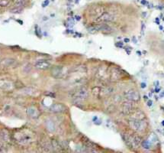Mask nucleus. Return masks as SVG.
I'll return each instance as SVG.
<instances>
[{"label": "nucleus", "instance_id": "obj_17", "mask_svg": "<svg viewBox=\"0 0 164 153\" xmlns=\"http://www.w3.org/2000/svg\"><path fill=\"white\" fill-rule=\"evenodd\" d=\"M50 142H51V145H52L53 150L55 152H62L63 151V146H61V144L58 142L57 140L56 139H51L50 140Z\"/></svg>", "mask_w": 164, "mask_h": 153}, {"label": "nucleus", "instance_id": "obj_14", "mask_svg": "<svg viewBox=\"0 0 164 153\" xmlns=\"http://www.w3.org/2000/svg\"><path fill=\"white\" fill-rule=\"evenodd\" d=\"M146 116L144 113L142 111V110H137L135 112L132 113V115H131V118L130 119H132V120H145Z\"/></svg>", "mask_w": 164, "mask_h": 153}, {"label": "nucleus", "instance_id": "obj_34", "mask_svg": "<svg viewBox=\"0 0 164 153\" xmlns=\"http://www.w3.org/2000/svg\"><path fill=\"white\" fill-rule=\"evenodd\" d=\"M152 104H153V102H152V100H148V106H149V107H151Z\"/></svg>", "mask_w": 164, "mask_h": 153}, {"label": "nucleus", "instance_id": "obj_36", "mask_svg": "<svg viewBox=\"0 0 164 153\" xmlns=\"http://www.w3.org/2000/svg\"><path fill=\"white\" fill-rule=\"evenodd\" d=\"M75 18H76V19H77V20H80V16H78V15H77V16L75 17Z\"/></svg>", "mask_w": 164, "mask_h": 153}, {"label": "nucleus", "instance_id": "obj_2", "mask_svg": "<svg viewBox=\"0 0 164 153\" xmlns=\"http://www.w3.org/2000/svg\"><path fill=\"white\" fill-rule=\"evenodd\" d=\"M72 97L77 102H82V100H85L89 97L88 89L85 87H79L74 90V92L72 94Z\"/></svg>", "mask_w": 164, "mask_h": 153}, {"label": "nucleus", "instance_id": "obj_40", "mask_svg": "<svg viewBox=\"0 0 164 153\" xmlns=\"http://www.w3.org/2000/svg\"><path fill=\"white\" fill-rule=\"evenodd\" d=\"M162 124H163V126H164V120H163V122H162Z\"/></svg>", "mask_w": 164, "mask_h": 153}, {"label": "nucleus", "instance_id": "obj_10", "mask_svg": "<svg viewBox=\"0 0 164 153\" xmlns=\"http://www.w3.org/2000/svg\"><path fill=\"white\" fill-rule=\"evenodd\" d=\"M81 140H82V143H83V145L85 146H86V148H88V149H90L92 150V152H95V149L97 146H96V145H95L94 142H92V141H90V139H89L87 138V137L86 136H82V139H81Z\"/></svg>", "mask_w": 164, "mask_h": 153}, {"label": "nucleus", "instance_id": "obj_28", "mask_svg": "<svg viewBox=\"0 0 164 153\" xmlns=\"http://www.w3.org/2000/svg\"><path fill=\"white\" fill-rule=\"evenodd\" d=\"M88 32L91 34H95L96 33V32H98V29L97 28H96V25H93V26L88 28Z\"/></svg>", "mask_w": 164, "mask_h": 153}, {"label": "nucleus", "instance_id": "obj_3", "mask_svg": "<svg viewBox=\"0 0 164 153\" xmlns=\"http://www.w3.org/2000/svg\"><path fill=\"white\" fill-rule=\"evenodd\" d=\"M134 107H135V104H134V101L127 100L123 102L122 105H121V110L122 113L125 115H129V114L132 113L134 112Z\"/></svg>", "mask_w": 164, "mask_h": 153}, {"label": "nucleus", "instance_id": "obj_31", "mask_svg": "<svg viewBox=\"0 0 164 153\" xmlns=\"http://www.w3.org/2000/svg\"><path fill=\"white\" fill-rule=\"evenodd\" d=\"M116 46L119 47V48H122V47H123V44H122V42H117V43L116 44Z\"/></svg>", "mask_w": 164, "mask_h": 153}, {"label": "nucleus", "instance_id": "obj_32", "mask_svg": "<svg viewBox=\"0 0 164 153\" xmlns=\"http://www.w3.org/2000/svg\"><path fill=\"white\" fill-rule=\"evenodd\" d=\"M48 4H49V0H46V1H45V2H44L43 7H45V6H48Z\"/></svg>", "mask_w": 164, "mask_h": 153}, {"label": "nucleus", "instance_id": "obj_4", "mask_svg": "<svg viewBox=\"0 0 164 153\" xmlns=\"http://www.w3.org/2000/svg\"><path fill=\"white\" fill-rule=\"evenodd\" d=\"M125 97L127 100L134 101V102H138L140 100V95L138 90L134 89H130L125 92Z\"/></svg>", "mask_w": 164, "mask_h": 153}, {"label": "nucleus", "instance_id": "obj_23", "mask_svg": "<svg viewBox=\"0 0 164 153\" xmlns=\"http://www.w3.org/2000/svg\"><path fill=\"white\" fill-rule=\"evenodd\" d=\"M92 93L96 97H101L102 95V87H95L92 89Z\"/></svg>", "mask_w": 164, "mask_h": 153}, {"label": "nucleus", "instance_id": "obj_20", "mask_svg": "<svg viewBox=\"0 0 164 153\" xmlns=\"http://www.w3.org/2000/svg\"><path fill=\"white\" fill-rule=\"evenodd\" d=\"M133 137V140H134V146H135V149H138V148L140 147V146H141V143H142V138L140 136H138V135H134L132 136Z\"/></svg>", "mask_w": 164, "mask_h": 153}, {"label": "nucleus", "instance_id": "obj_19", "mask_svg": "<svg viewBox=\"0 0 164 153\" xmlns=\"http://www.w3.org/2000/svg\"><path fill=\"white\" fill-rule=\"evenodd\" d=\"M0 88L2 90H10L12 88V84L6 80H0Z\"/></svg>", "mask_w": 164, "mask_h": 153}, {"label": "nucleus", "instance_id": "obj_18", "mask_svg": "<svg viewBox=\"0 0 164 153\" xmlns=\"http://www.w3.org/2000/svg\"><path fill=\"white\" fill-rule=\"evenodd\" d=\"M45 126L47 128V130L50 133H53L56 130V125L53 120H47L45 121Z\"/></svg>", "mask_w": 164, "mask_h": 153}, {"label": "nucleus", "instance_id": "obj_21", "mask_svg": "<svg viewBox=\"0 0 164 153\" xmlns=\"http://www.w3.org/2000/svg\"><path fill=\"white\" fill-rule=\"evenodd\" d=\"M0 139L4 142H8L9 140V133L6 129L0 130Z\"/></svg>", "mask_w": 164, "mask_h": 153}, {"label": "nucleus", "instance_id": "obj_26", "mask_svg": "<svg viewBox=\"0 0 164 153\" xmlns=\"http://www.w3.org/2000/svg\"><path fill=\"white\" fill-rule=\"evenodd\" d=\"M11 13L13 14H20L22 12V9L21 8V6H16V7L11 9V11H10Z\"/></svg>", "mask_w": 164, "mask_h": 153}, {"label": "nucleus", "instance_id": "obj_13", "mask_svg": "<svg viewBox=\"0 0 164 153\" xmlns=\"http://www.w3.org/2000/svg\"><path fill=\"white\" fill-rule=\"evenodd\" d=\"M95 25H96V28L98 29V32L101 31V32L105 34L112 33V31H113V29L109 25H108L106 24H99Z\"/></svg>", "mask_w": 164, "mask_h": 153}, {"label": "nucleus", "instance_id": "obj_38", "mask_svg": "<svg viewBox=\"0 0 164 153\" xmlns=\"http://www.w3.org/2000/svg\"><path fill=\"white\" fill-rule=\"evenodd\" d=\"M144 100H148V97H146V96H144Z\"/></svg>", "mask_w": 164, "mask_h": 153}, {"label": "nucleus", "instance_id": "obj_9", "mask_svg": "<svg viewBox=\"0 0 164 153\" xmlns=\"http://www.w3.org/2000/svg\"><path fill=\"white\" fill-rule=\"evenodd\" d=\"M50 73L55 78H60L63 75V67H61V66H54L51 68Z\"/></svg>", "mask_w": 164, "mask_h": 153}, {"label": "nucleus", "instance_id": "obj_6", "mask_svg": "<svg viewBox=\"0 0 164 153\" xmlns=\"http://www.w3.org/2000/svg\"><path fill=\"white\" fill-rule=\"evenodd\" d=\"M121 136H122L124 142H125V144H126L130 149H135V146H134V140H133L132 136H130V135L127 134V133H122V134H121Z\"/></svg>", "mask_w": 164, "mask_h": 153}, {"label": "nucleus", "instance_id": "obj_11", "mask_svg": "<svg viewBox=\"0 0 164 153\" xmlns=\"http://www.w3.org/2000/svg\"><path fill=\"white\" fill-rule=\"evenodd\" d=\"M35 67L37 69H39V70H47L48 68H50V64L49 63L48 61H44V60H41V61H37V62L35 63L34 64Z\"/></svg>", "mask_w": 164, "mask_h": 153}, {"label": "nucleus", "instance_id": "obj_22", "mask_svg": "<svg viewBox=\"0 0 164 153\" xmlns=\"http://www.w3.org/2000/svg\"><path fill=\"white\" fill-rule=\"evenodd\" d=\"M102 13L103 10L102 7H96L93 10H92V11L90 12V15H92V16H96V15H97V17H99V15H101Z\"/></svg>", "mask_w": 164, "mask_h": 153}, {"label": "nucleus", "instance_id": "obj_15", "mask_svg": "<svg viewBox=\"0 0 164 153\" xmlns=\"http://www.w3.org/2000/svg\"><path fill=\"white\" fill-rule=\"evenodd\" d=\"M31 141H32V137L27 134H21L18 138V142L21 145H27L30 143Z\"/></svg>", "mask_w": 164, "mask_h": 153}, {"label": "nucleus", "instance_id": "obj_12", "mask_svg": "<svg viewBox=\"0 0 164 153\" xmlns=\"http://www.w3.org/2000/svg\"><path fill=\"white\" fill-rule=\"evenodd\" d=\"M16 61L13 58H3L1 61H0V65L4 67H9L13 66L15 64Z\"/></svg>", "mask_w": 164, "mask_h": 153}, {"label": "nucleus", "instance_id": "obj_27", "mask_svg": "<svg viewBox=\"0 0 164 153\" xmlns=\"http://www.w3.org/2000/svg\"><path fill=\"white\" fill-rule=\"evenodd\" d=\"M72 71H74V72H85L86 71V67L85 66H79V67H74Z\"/></svg>", "mask_w": 164, "mask_h": 153}, {"label": "nucleus", "instance_id": "obj_8", "mask_svg": "<svg viewBox=\"0 0 164 153\" xmlns=\"http://www.w3.org/2000/svg\"><path fill=\"white\" fill-rule=\"evenodd\" d=\"M110 77L112 80H119L122 77V74H121V71L118 68L116 67H113L110 73Z\"/></svg>", "mask_w": 164, "mask_h": 153}, {"label": "nucleus", "instance_id": "obj_1", "mask_svg": "<svg viewBox=\"0 0 164 153\" xmlns=\"http://www.w3.org/2000/svg\"><path fill=\"white\" fill-rule=\"evenodd\" d=\"M129 126L133 130L138 133H144L147 128V123L144 120H129Z\"/></svg>", "mask_w": 164, "mask_h": 153}, {"label": "nucleus", "instance_id": "obj_35", "mask_svg": "<svg viewBox=\"0 0 164 153\" xmlns=\"http://www.w3.org/2000/svg\"><path fill=\"white\" fill-rule=\"evenodd\" d=\"M146 87H147V85H146L145 84H144V83H142V84H141V87L142 88H145Z\"/></svg>", "mask_w": 164, "mask_h": 153}, {"label": "nucleus", "instance_id": "obj_16", "mask_svg": "<svg viewBox=\"0 0 164 153\" xmlns=\"http://www.w3.org/2000/svg\"><path fill=\"white\" fill-rule=\"evenodd\" d=\"M41 147L42 149V151L45 152H50L52 151L53 147L51 145V142H48L47 140H44L41 143Z\"/></svg>", "mask_w": 164, "mask_h": 153}, {"label": "nucleus", "instance_id": "obj_5", "mask_svg": "<svg viewBox=\"0 0 164 153\" xmlns=\"http://www.w3.org/2000/svg\"><path fill=\"white\" fill-rule=\"evenodd\" d=\"M115 19V16L108 12H103L101 15L97 17V19H95V22L100 23L108 22H112Z\"/></svg>", "mask_w": 164, "mask_h": 153}, {"label": "nucleus", "instance_id": "obj_33", "mask_svg": "<svg viewBox=\"0 0 164 153\" xmlns=\"http://www.w3.org/2000/svg\"><path fill=\"white\" fill-rule=\"evenodd\" d=\"M46 95L47 96H49V97H55V94H54V93H47V94H46Z\"/></svg>", "mask_w": 164, "mask_h": 153}, {"label": "nucleus", "instance_id": "obj_37", "mask_svg": "<svg viewBox=\"0 0 164 153\" xmlns=\"http://www.w3.org/2000/svg\"><path fill=\"white\" fill-rule=\"evenodd\" d=\"M129 41H130V40L128 39V38H125V42H129Z\"/></svg>", "mask_w": 164, "mask_h": 153}, {"label": "nucleus", "instance_id": "obj_7", "mask_svg": "<svg viewBox=\"0 0 164 153\" xmlns=\"http://www.w3.org/2000/svg\"><path fill=\"white\" fill-rule=\"evenodd\" d=\"M66 107L64 105L61 104V103H54L49 107V110L51 113H63L65 111Z\"/></svg>", "mask_w": 164, "mask_h": 153}, {"label": "nucleus", "instance_id": "obj_25", "mask_svg": "<svg viewBox=\"0 0 164 153\" xmlns=\"http://www.w3.org/2000/svg\"><path fill=\"white\" fill-rule=\"evenodd\" d=\"M34 91H35V90L32 87H25L22 90L23 93L26 94V95H33L34 93H35Z\"/></svg>", "mask_w": 164, "mask_h": 153}, {"label": "nucleus", "instance_id": "obj_39", "mask_svg": "<svg viewBox=\"0 0 164 153\" xmlns=\"http://www.w3.org/2000/svg\"><path fill=\"white\" fill-rule=\"evenodd\" d=\"M137 53H138V54H140H140H141V53H140V51H138V52H137Z\"/></svg>", "mask_w": 164, "mask_h": 153}, {"label": "nucleus", "instance_id": "obj_30", "mask_svg": "<svg viewBox=\"0 0 164 153\" xmlns=\"http://www.w3.org/2000/svg\"><path fill=\"white\" fill-rule=\"evenodd\" d=\"M68 24H69V25H70V26H73L74 22H73L72 18H69V19H68Z\"/></svg>", "mask_w": 164, "mask_h": 153}, {"label": "nucleus", "instance_id": "obj_24", "mask_svg": "<svg viewBox=\"0 0 164 153\" xmlns=\"http://www.w3.org/2000/svg\"><path fill=\"white\" fill-rule=\"evenodd\" d=\"M26 113L28 116L34 117V116H35L36 115H37V109H36L35 107H28L26 110Z\"/></svg>", "mask_w": 164, "mask_h": 153}, {"label": "nucleus", "instance_id": "obj_29", "mask_svg": "<svg viewBox=\"0 0 164 153\" xmlns=\"http://www.w3.org/2000/svg\"><path fill=\"white\" fill-rule=\"evenodd\" d=\"M9 4V0H0V6L6 7Z\"/></svg>", "mask_w": 164, "mask_h": 153}]
</instances>
